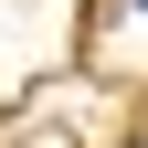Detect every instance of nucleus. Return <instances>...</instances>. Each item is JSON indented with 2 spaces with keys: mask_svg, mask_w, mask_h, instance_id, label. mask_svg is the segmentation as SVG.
Instances as JSON below:
<instances>
[{
  "mask_svg": "<svg viewBox=\"0 0 148 148\" xmlns=\"http://www.w3.org/2000/svg\"><path fill=\"white\" fill-rule=\"evenodd\" d=\"M138 11H148V0H138Z\"/></svg>",
  "mask_w": 148,
  "mask_h": 148,
  "instance_id": "obj_1",
  "label": "nucleus"
}]
</instances>
